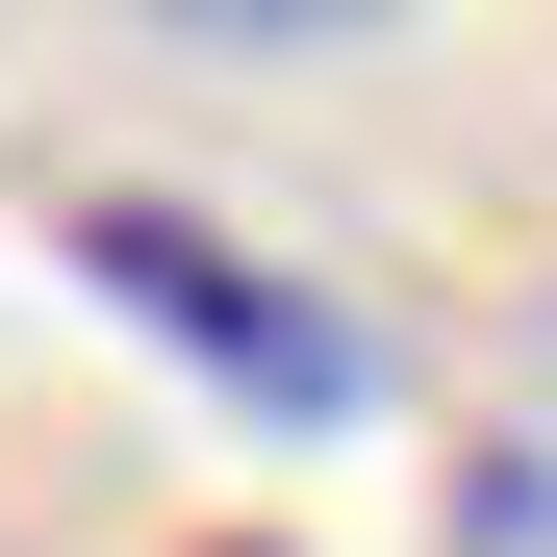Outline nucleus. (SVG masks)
Returning a JSON list of instances; mask_svg holds the SVG:
<instances>
[{
  "mask_svg": "<svg viewBox=\"0 0 557 557\" xmlns=\"http://www.w3.org/2000/svg\"><path fill=\"white\" fill-rule=\"evenodd\" d=\"M51 253L102 278V305H127L203 406H253V431H355V406H381V330H355L305 253H253V228H203V203H152V177H102Z\"/></svg>",
  "mask_w": 557,
  "mask_h": 557,
  "instance_id": "obj_1",
  "label": "nucleus"
},
{
  "mask_svg": "<svg viewBox=\"0 0 557 557\" xmlns=\"http://www.w3.org/2000/svg\"><path fill=\"white\" fill-rule=\"evenodd\" d=\"M456 557H557V431H482V456H456Z\"/></svg>",
  "mask_w": 557,
  "mask_h": 557,
  "instance_id": "obj_3",
  "label": "nucleus"
},
{
  "mask_svg": "<svg viewBox=\"0 0 557 557\" xmlns=\"http://www.w3.org/2000/svg\"><path fill=\"white\" fill-rule=\"evenodd\" d=\"M177 51H228V76H305V51H381V26H431V0H152Z\"/></svg>",
  "mask_w": 557,
  "mask_h": 557,
  "instance_id": "obj_2",
  "label": "nucleus"
},
{
  "mask_svg": "<svg viewBox=\"0 0 557 557\" xmlns=\"http://www.w3.org/2000/svg\"><path fill=\"white\" fill-rule=\"evenodd\" d=\"M228 557H278V532H228Z\"/></svg>",
  "mask_w": 557,
  "mask_h": 557,
  "instance_id": "obj_4",
  "label": "nucleus"
}]
</instances>
